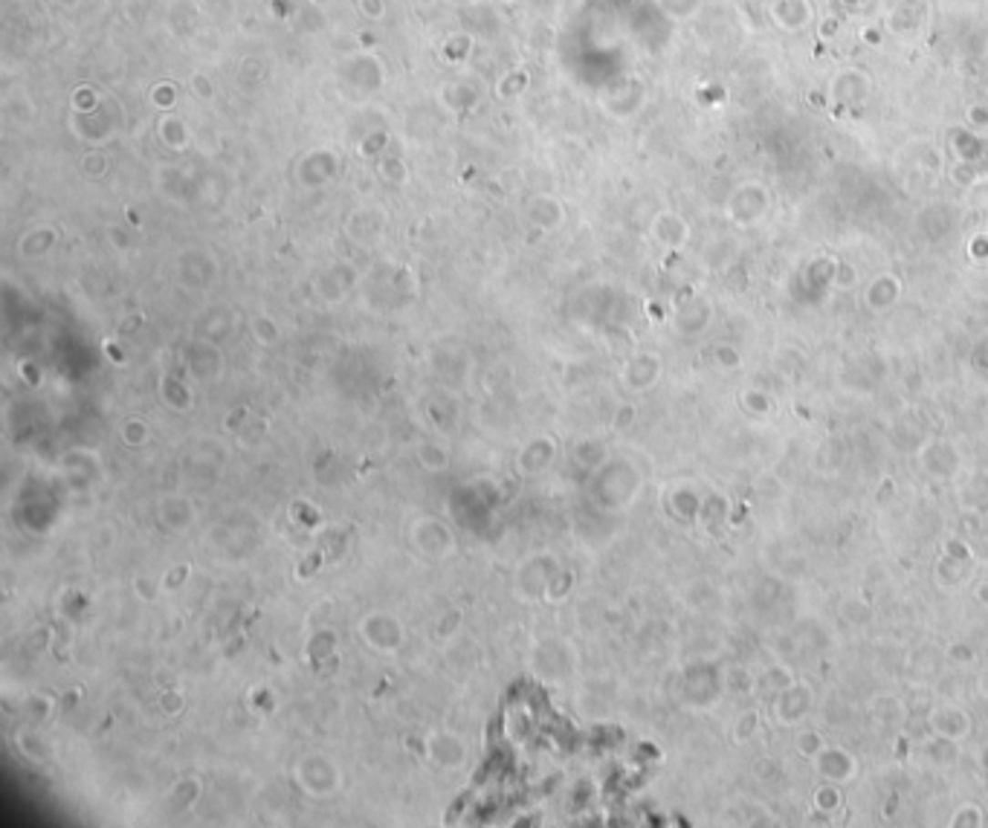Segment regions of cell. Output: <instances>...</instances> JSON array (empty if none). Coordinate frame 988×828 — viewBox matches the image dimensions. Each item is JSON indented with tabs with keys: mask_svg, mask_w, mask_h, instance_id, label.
<instances>
[{
	"mask_svg": "<svg viewBox=\"0 0 988 828\" xmlns=\"http://www.w3.org/2000/svg\"><path fill=\"white\" fill-rule=\"evenodd\" d=\"M61 4H70V6H73V4H78V0H61Z\"/></svg>",
	"mask_w": 988,
	"mask_h": 828,
	"instance_id": "6da1fadb",
	"label": "cell"
},
{
	"mask_svg": "<svg viewBox=\"0 0 988 828\" xmlns=\"http://www.w3.org/2000/svg\"><path fill=\"white\" fill-rule=\"evenodd\" d=\"M456 4H469V0H456Z\"/></svg>",
	"mask_w": 988,
	"mask_h": 828,
	"instance_id": "7a4b0ae2",
	"label": "cell"
}]
</instances>
